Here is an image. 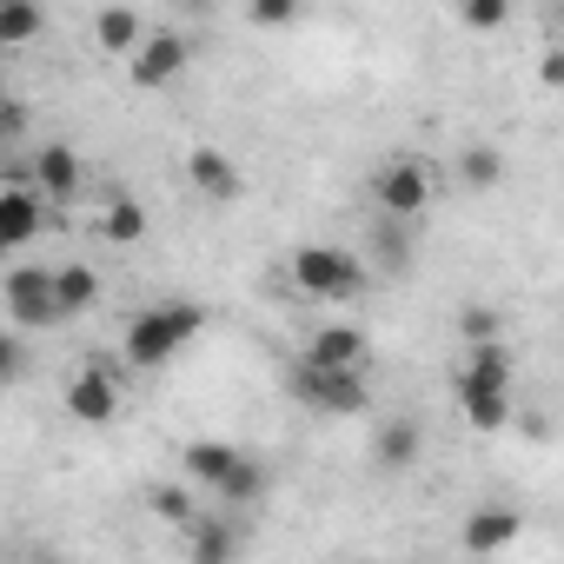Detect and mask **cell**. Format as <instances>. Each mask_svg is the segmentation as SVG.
<instances>
[{
  "label": "cell",
  "instance_id": "cell-1",
  "mask_svg": "<svg viewBox=\"0 0 564 564\" xmlns=\"http://www.w3.org/2000/svg\"><path fill=\"white\" fill-rule=\"evenodd\" d=\"M199 326H206V313H199V306H186V300L140 313V319L127 326V366H133V372H160L186 339H199Z\"/></svg>",
  "mask_w": 564,
  "mask_h": 564
},
{
  "label": "cell",
  "instance_id": "cell-2",
  "mask_svg": "<svg viewBox=\"0 0 564 564\" xmlns=\"http://www.w3.org/2000/svg\"><path fill=\"white\" fill-rule=\"evenodd\" d=\"M293 286L313 300H359L366 293V265L339 246H300L293 252Z\"/></svg>",
  "mask_w": 564,
  "mask_h": 564
},
{
  "label": "cell",
  "instance_id": "cell-3",
  "mask_svg": "<svg viewBox=\"0 0 564 564\" xmlns=\"http://www.w3.org/2000/svg\"><path fill=\"white\" fill-rule=\"evenodd\" d=\"M372 199H379V219H412V213H425L432 206V166L425 160H412V153H399V160H386L379 166V180H372Z\"/></svg>",
  "mask_w": 564,
  "mask_h": 564
},
{
  "label": "cell",
  "instance_id": "cell-4",
  "mask_svg": "<svg viewBox=\"0 0 564 564\" xmlns=\"http://www.w3.org/2000/svg\"><path fill=\"white\" fill-rule=\"evenodd\" d=\"M293 399L300 405H313V412H339V419H352V412H366V379L359 372H326V366H293Z\"/></svg>",
  "mask_w": 564,
  "mask_h": 564
},
{
  "label": "cell",
  "instance_id": "cell-5",
  "mask_svg": "<svg viewBox=\"0 0 564 564\" xmlns=\"http://www.w3.org/2000/svg\"><path fill=\"white\" fill-rule=\"evenodd\" d=\"M0 293H8V319H21V326H61V306H54V265H14Z\"/></svg>",
  "mask_w": 564,
  "mask_h": 564
},
{
  "label": "cell",
  "instance_id": "cell-6",
  "mask_svg": "<svg viewBox=\"0 0 564 564\" xmlns=\"http://www.w3.org/2000/svg\"><path fill=\"white\" fill-rule=\"evenodd\" d=\"M67 412L80 425H113V412H120V372L107 359L100 366H80L74 386H67Z\"/></svg>",
  "mask_w": 564,
  "mask_h": 564
},
{
  "label": "cell",
  "instance_id": "cell-7",
  "mask_svg": "<svg viewBox=\"0 0 564 564\" xmlns=\"http://www.w3.org/2000/svg\"><path fill=\"white\" fill-rule=\"evenodd\" d=\"M186 61H193V47H186V34H173V28H160V34H147L140 47H133V87H166V80H180L186 74Z\"/></svg>",
  "mask_w": 564,
  "mask_h": 564
},
{
  "label": "cell",
  "instance_id": "cell-8",
  "mask_svg": "<svg viewBox=\"0 0 564 564\" xmlns=\"http://www.w3.org/2000/svg\"><path fill=\"white\" fill-rule=\"evenodd\" d=\"M47 199L34 193V186H0V252H14V246H34V232H41V213Z\"/></svg>",
  "mask_w": 564,
  "mask_h": 564
},
{
  "label": "cell",
  "instance_id": "cell-9",
  "mask_svg": "<svg viewBox=\"0 0 564 564\" xmlns=\"http://www.w3.org/2000/svg\"><path fill=\"white\" fill-rule=\"evenodd\" d=\"M306 366H326V372H366V333H359V326H319L313 346H306Z\"/></svg>",
  "mask_w": 564,
  "mask_h": 564
},
{
  "label": "cell",
  "instance_id": "cell-10",
  "mask_svg": "<svg viewBox=\"0 0 564 564\" xmlns=\"http://www.w3.org/2000/svg\"><path fill=\"white\" fill-rule=\"evenodd\" d=\"M452 392H511V346H505V339L471 346V359L458 366Z\"/></svg>",
  "mask_w": 564,
  "mask_h": 564
},
{
  "label": "cell",
  "instance_id": "cell-11",
  "mask_svg": "<svg viewBox=\"0 0 564 564\" xmlns=\"http://www.w3.org/2000/svg\"><path fill=\"white\" fill-rule=\"evenodd\" d=\"M239 544H246V531H239L232 518H193V524H186V557H193V564H232Z\"/></svg>",
  "mask_w": 564,
  "mask_h": 564
},
{
  "label": "cell",
  "instance_id": "cell-12",
  "mask_svg": "<svg viewBox=\"0 0 564 564\" xmlns=\"http://www.w3.org/2000/svg\"><path fill=\"white\" fill-rule=\"evenodd\" d=\"M34 193H41V199H74V193H80V153L61 147V140L41 147V153H34Z\"/></svg>",
  "mask_w": 564,
  "mask_h": 564
},
{
  "label": "cell",
  "instance_id": "cell-13",
  "mask_svg": "<svg viewBox=\"0 0 564 564\" xmlns=\"http://www.w3.org/2000/svg\"><path fill=\"white\" fill-rule=\"evenodd\" d=\"M186 180H193V193H206V199H232L246 180H239V166L219 153V147H193L186 153Z\"/></svg>",
  "mask_w": 564,
  "mask_h": 564
},
{
  "label": "cell",
  "instance_id": "cell-14",
  "mask_svg": "<svg viewBox=\"0 0 564 564\" xmlns=\"http://www.w3.org/2000/svg\"><path fill=\"white\" fill-rule=\"evenodd\" d=\"M518 531H524V518H518L511 505H478V511L465 518V544H471V551H505Z\"/></svg>",
  "mask_w": 564,
  "mask_h": 564
},
{
  "label": "cell",
  "instance_id": "cell-15",
  "mask_svg": "<svg viewBox=\"0 0 564 564\" xmlns=\"http://www.w3.org/2000/svg\"><path fill=\"white\" fill-rule=\"evenodd\" d=\"M94 300H100V272L94 265H54V306H61V319L87 313Z\"/></svg>",
  "mask_w": 564,
  "mask_h": 564
},
{
  "label": "cell",
  "instance_id": "cell-16",
  "mask_svg": "<svg viewBox=\"0 0 564 564\" xmlns=\"http://www.w3.org/2000/svg\"><path fill=\"white\" fill-rule=\"evenodd\" d=\"M180 465H186V478H193V485H213V491H219V485H226V471L239 465V452H232V445L199 438V445H186V452H180Z\"/></svg>",
  "mask_w": 564,
  "mask_h": 564
},
{
  "label": "cell",
  "instance_id": "cell-17",
  "mask_svg": "<svg viewBox=\"0 0 564 564\" xmlns=\"http://www.w3.org/2000/svg\"><path fill=\"white\" fill-rule=\"evenodd\" d=\"M94 41H100L107 54H133V47L147 41V28H140L133 8H100V14H94Z\"/></svg>",
  "mask_w": 564,
  "mask_h": 564
},
{
  "label": "cell",
  "instance_id": "cell-18",
  "mask_svg": "<svg viewBox=\"0 0 564 564\" xmlns=\"http://www.w3.org/2000/svg\"><path fill=\"white\" fill-rule=\"evenodd\" d=\"M41 28H47V14L34 0H0V47H28V41H41Z\"/></svg>",
  "mask_w": 564,
  "mask_h": 564
},
{
  "label": "cell",
  "instance_id": "cell-19",
  "mask_svg": "<svg viewBox=\"0 0 564 564\" xmlns=\"http://www.w3.org/2000/svg\"><path fill=\"white\" fill-rule=\"evenodd\" d=\"M419 445H425L419 425H412V419H392V425H379V445H372V452H379L386 471H405V465L419 458Z\"/></svg>",
  "mask_w": 564,
  "mask_h": 564
},
{
  "label": "cell",
  "instance_id": "cell-20",
  "mask_svg": "<svg viewBox=\"0 0 564 564\" xmlns=\"http://www.w3.org/2000/svg\"><path fill=\"white\" fill-rule=\"evenodd\" d=\"M458 399V412L478 425V432H498V425H511V392H452Z\"/></svg>",
  "mask_w": 564,
  "mask_h": 564
},
{
  "label": "cell",
  "instance_id": "cell-21",
  "mask_svg": "<svg viewBox=\"0 0 564 564\" xmlns=\"http://www.w3.org/2000/svg\"><path fill=\"white\" fill-rule=\"evenodd\" d=\"M372 252H379L386 272H405V265H412V232H405L399 219H379V226H372Z\"/></svg>",
  "mask_w": 564,
  "mask_h": 564
},
{
  "label": "cell",
  "instance_id": "cell-22",
  "mask_svg": "<svg viewBox=\"0 0 564 564\" xmlns=\"http://www.w3.org/2000/svg\"><path fill=\"white\" fill-rule=\"evenodd\" d=\"M100 226H107L113 246H133V239H147V206H140V199H113Z\"/></svg>",
  "mask_w": 564,
  "mask_h": 564
},
{
  "label": "cell",
  "instance_id": "cell-23",
  "mask_svg": "<svg viewBox=\"0 0 564 564\" xmlns=\"http://www.w3.org/2000/svg\"><path fill=\"white\" fill-rule=\"evenodd\" d=\"M458 173H465V186H498V173H505V153H498V147H465Z\"/></svg>",
  "mask_w": 564,
  "mask_h": 564
},
{
  "label": "cell",
  "instance_id": "cell-24",
  "mask_svg": "<svg viewBox=\"0 0 564 564\" xmlns=\"http://www.w3.org/2000/svg\"><path fill=\"white\" fill-rule=\"evenodd\" d=\"M219 491H226L232 505H252V498L265 491V465H259V458H239V465L226 471V485H219Z\"/></svg>",
  "mask_w": 564,
  "mask_h": 564
},
{
  "label": "cell",
  "instance_id": "cell-25",
  "mask_svg": "<svg viewBox=\"0 0 564 564\" xmlns=\"http://www.w3.org/2000/svg\"><path fill=\"white\" fill-rule=\"evenodd\" d=\"M153 511L186 531V524H193V491H186V485H160V491H153Z\"/></svg>",
  "mask_w": 564,
  "mask_h": 564
},
{
  "label": "cell",
  "instance_id": "cell-26",
  "mask_svg": "<svg viewBox=\"0 0 564 564\" xmlns=\"http://www.w3.org/2000/svg\"><path fill=\"white\" fill-rule=\"evenodd\" d=\"M458 21L485 34V28H505V21H511V8H505V0H471V8H458Z\"/></svg>",
  "mask_w": 564,
  "mask_h": 564
},
{
  "label": "cell",
  "instance_id": "cell-27",
  "mask_svg": "<svg viewBox=\"0 0 564 564\" xmlns=\"http://www.w3.org/2000/svg\"><path fill=\"white\" fill-rule=\"evenodd\" d=\"M458 333H465L471 346H491V339H498V313H491V306H471V313L458 319Z\"/></svg>",
  "mask_w": 564,
  "mask_h": 564
},
{
  "label": "cell",
  "instance_id": "cell-28",
  "mask_svg": "<svg viewBox=\"0 0 564 564\" xmlns=\"http://www.w3.org/2000/svg\"><path fill=\"white\" fill-rule=\"evenodd\" d=\"M21 372H28V346L14 333H0V386H14Z\"/></svg>",
  "mask_w": 564,
  "mask_h": 564
},
{
  "label": "cell",
  "instance_id": "cell-29",
  "mask_svg": "<svg viewBox=\"0 0 564 564\" xmlns=\"http://www.w3.org/2000/svg\"><path fill=\"white\" fill-rule=\"evenodd\" d=\"M252 21H259V28H286V21H300V8H293V0H259Z\"/></svg>",
  "mask_w": 564,
  "mask_h": 564
},
{
  "label": "cell",
  "instance_id": "cell-30",
  "mask_svg": "<svg viewBox=\"0 0 564 564\" xmlns=\"http://www.w3.org/2000/svg\"><path fill=\"white\" fill-rule=\"evenodd\" d=\"M14 133H21V107H14V100H8V94H0V147H8V140H14Z\"/></svg>",
  "mask_w": 564,
  "mask_h": 564
},
{
  "label": "cell",
  "instance_id": "cell-31",
  "mask_svg": "<svg viewBox=\"0 0 564 564\" xmlns=\"http://www.w3.org/2000/svg\"><path fill=\"white\" fill-rule=\"evenodd\" d=\"M34 564H67V557H54V551H41V557H34Z\"/></svg>",
  "mask_w": 564,
  "mask_h": 564
}]
</instances>
